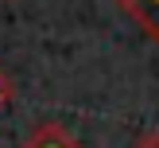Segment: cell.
Returning a JSON list of instances; mask_svg holds the SVG:
<instances>
[{
	"instance_id": "obj_1",
	"label": "cell",
	"mask_w": 159,
	"mask_h": 148,
	"mask_svg": "<svg viewBox=\"0 0 159 148\" xmlns=\"http://www.w3.org/2000/svg\"><path fill=\"white\" fill-rule=\"evenodd\" d=\"M23 148H82V144H78L58 121H43L27 140H23Z\"/></svg>"
},
{
	"instance_id": "obj_2",
	"label": "cell",
	"mask_w": 159,
	"mask_h": 148,
	"mask_svg": "<svg viewBox=\"0 0 159 148\" xmlns=\"http://www.w3.org/2000/svg\"><path fill=\"white\" fill-rule=\"evenodd\" d=\"M116 4L148 31V39L159 43V0H116Z\"/></svg>"
},
{
	"instance_id": "obj_3",
	"label": "cell",
	"mask_w": 159,
	"mask_h": 148,
	"mask_svg": "<svg viewBox=\"0 0 159 148\" xmlns=\"http://www.w3.org/2000/svg\"><path fill=\"white\" fill-rule=\"evenodd\" d=\"M132 148H159V129H148L132 140Z\"/></svg>"
},
{
	"instance_id": "obj_4",
	"label": "cell",
	"mask_w": 159,
	"mask_h": 148,
	"mask_svg": "<svg viewBox=\"0 0 159 148\" xmlns=\"http://www.w3.org/2000/svg\"><path fill=\"white\" fill-rule=\"evenodd\" d=\"M8 98H12V82H8V74L0 70V109L8 105Z\"/></svg>"
}]
</instances>
